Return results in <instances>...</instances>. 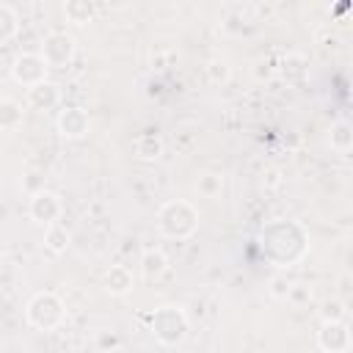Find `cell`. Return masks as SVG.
<instances>
[{
    "label": "cell",
    "mask_w": 353,
    "mask_h": 353,
    "mask_svg": "<svg viewBox=\"0 0 353 353\" xmlns=\"http://www.w3.org/2000/svg\"><path fill=\"white\" fill-rule=\"evenodd\" d=\"M28 215H30V221H36V223H41V226H52V223H58L61 215H63V201H61L58 193L41 188V190H36V193L30 196V201H28Z\"/></svg>",
    "instance_id": "obj_7"
},
{
    "label": "cell",
    "mask_w": 353,
    "mask_h": 353,
    "mask_svg": "<svg viewBox=\"0 0 353 353\" xmlns=\"http://www.w3.org/2000/svg\"><path fill=\"white\" fill-rule=\"evenodd\" d=\"M102 353H124V350H121V347H119V345H113V347H105V350H102Z\"/></svg>",
    "instance_id": "obj_24"
},
{
    "label": "cell",
    "mask_w": 353,
    "mask_h": 353,
    "mask_svg": "<svg viewBox=\"0 0 353 353\" xmlns=\"http://www.w3.org/2000/svg\"><path fill=\"white\" fill-rule=\"evenodd\" d=\"M279 182H281V179H279V171H276V168H268V171L262 174V185H265V188H276Z\"/></svg>",
    "instance_id": "obj_23"
},
{
    "label": "cell",
    "mask_w": 353,
    "mask_h": 353,
    "mask_svg": "<svg viewBox=\"0 0 353 353\" xmlns=\"http://www.w3.org/2000/svg\"><path fill=\"white\" fill-rule=\"evenodd\" d=\"M39 55L44 58V63H47L50 69H63V66H69L72 58H74V39H72L69 33H63V30L47 33L44 41H41V52H39Z\"/></svg>",
    "instance_id": "obj_5"
},
{
    "label": "cell",
    "mask_w": 353,
    "mask_h": 353,
    "mask_svg": "<svg viewBox=\"0 0 353 353\" xmlns=\"http://www.w3.org/2000/svg\"><path fill=\"white\" fill-rule=\"evenodd\" d=\"M259 245H262V254L276 268H290V265H295L306 256L309 234L295 221H273V223L262 226Z\"/></svg>",
    "instance_id": "obj_1"
},
{
    "label": "cell",
    "mask_w": 353,
    "mask_h": 353,
    "mask_svg": "<svg viewBox=\"0 0 353 353\" xmlns=\"http://www.w3.org/2000/svg\"><path fill=\"white\" fill-rule=\"evenodd\" d=\"M47 72H50V66L44 63V58H41L39 52H22V55H17L14 63H11V77H14V83H19V85H25V88H33V85L44 83V80H47Z\"/></svg>",
    "instance_id": "obj_6"
},
{
    "label": "cell",
    "mask_w": 353,
    "mask_h": 353,
    "mask_svg": "<svg viewBox=\"0 0 353 353\" xmlns=\"http://www.w3.org/2000/svg\"><path fill=\"white\" fill-rule=\"evenodd\" d=\"M25 119V110L17 99L11 97H3L0 99V132H14Z\"/></svg>",
    "instance_id": "obj_14"
},
{
    "label": "cell",
    "mask_w": 353,
    "mask_h": 353,
    "mask_svg": "<svg viewBox=\"0 0 353 353\" xmlns=\"http://www.w3.org/2000/svg\"><path fill=\"white\" fill-rule=\"evenodd\" d=\"M328 146L336 152V154H347L353 149V130L347 121H336L331 124L328 130Z\"/></svg>",
    "instance_id": "obj_16"
},
{
    "label": "cell",
    "mask_w": 353,
    "mask_h": 353,
    "mask_svg": "<svg viewBox=\"0 0 353 353\" xmlns=\"http://www.w3.org/2000/svg\"><path fill=\"white\" fill-rule=\"evenodd\" d=\"M149 328H152V334H154V339L160 345L171 347V345H179L188 336L190 323H188V314L179 306H160V309L152 312Z\"/></svg>",
    "instance_id": "obj_4"
},
{
    "label": "cell",
    "mask_w": 353,
    "mask_h": 353,
    "mask_svg": "<svg viewBox=\"0 0 353 353\" xmlns=\"http://www.w3.org/2000/svg\"><path fill=\"white\" fill-rule=\"evenodd\" d=\"M63 17L72 22V25H88L94 17H97V8H94V3H88V0H66L63 6Z\"/></svg>",
    "instance_id": "obj_15"
},
{
    "label": "cell",
    "mask_w": 353,
    "mask_h": 353,
    "mask_svg": "<svg viewBox=\"0 0 353 353\" xmlns=\"http://www.w3.org/2000/svg\"><path fill=\"white\" fill-rule=\"evenodd\" d=\"M132 284H135V279L127 265H110L105 270V290L110 295H127L132 290Z\"/></svg>",
    "instance_id": "obj_11"
},
{
    "label": "cell",
    "mask_w": 353,
    "mask_h": 353,
    "mask_svg": "<svg viewBox=\"0 0 353 353\" xmlns=\"http://www.w3.org/2000/svg\"><path fill=\"white\" fill-rule=\"evenodd\" d=\"M28 102H30V108H36V110H52V108L61 102V88H58L55 83L44 80V83L28 88Z\"/></svg>",
    "instance_id": "obj_10"
},
{
    "label": "cell",
    "mask_w": 353,
    "mask_h": 353,
    "mask_svg": "<svg viewBox=\"0 0 353 353\" xmlns=\"http://www.w3.org/2000/svg\"><path fill=\"white\" fill-rule=\"evenodd\" d=\"M157 229L171 240H188L199 229V210L185 199H171L157 210Z\"/></svg>",
    "instance_id": "obj_2"
},
{
    "label": "cell",
    "mask_w": 353,
    "mask_h": 353,
    "mask_svg": "<svg viewBox=\"0 0 353 353\" xmlns=\"http://www.w3.org/2000/svg\"><path fill=\"white\" fill-rule=\"evenodd\" d=\"M320 323H347V303L342 298H328L320 306Z\"/></svg>",
    "instance_id": "obj_18"
},
{
    "label": "cell",
    "mask_w": 353,
    "mask_h": 353,
    "mask_svg": "<svg viewBox=\"0 0 353 353\" xmlns=\"http://www.w3.org/2000/svg\"><path fill=\"white\" fill-rule=\"evenodd\" d=\"M69 243H72V232H69L63 223L47 226V232H44V245H47L52 254H66Z\"/></svg>",
    "instance_id": "obj_17"
},
{
    "label": "cell",
    "mask_w": 353,
    "mask_h": 353,
    "mask_svg": "<svg viewBox=\"0 0 353 353\" xmlns=\"http://www.w3.org/2000/svg\"><path fill=\"white\" fill-rule=\"evenodd\" d=\"M141 276L146 279V281H157L165 270H168V256L160 251V248H146L143 254H141Z\"/></svg>",
    "instance_id": "obj_12"
},
{
    "label": "cell",
    "mask_w": 353,
    "mask_h": 353,
    "mask_svg": "<svg viewBox=\"0 0 353 353\" xmlns=\"http://www.w3.org/2000/svg\"><path fill=\"white\" fill-rule=\"evenodd\" d=\"M292 287H295V281H292L287 273H276V276L270 279L268 292H270V298H276V301H287L290 292H292Z\"/></svg>",
    "instance_id": "obj_22"
},
{
    "label": "cell",
    "mask_w": 353,
    "mask_h": 353,
    "mask_svg": "<svg viewBox=\"0 0 353 353\" xmlns=\"http://www.w3.org/2000/svg\"><path fill=\"white\" fill-rule=\"evenodd\" d=\"M88 124H91L88 110H83L80 105H66V108H61V113H58V119H55L58 135L66 138V141L83 138V135L88 132Z\"/></svg>",
    "instance_id": "obj_8"
},
{
    "label": "cell",
    "mask_w": 353,
    "mask_h": 353,
    "mask_svg": "<svg viewBox=\"0 0 353 353\" xmlns=\"http://www.w3.org/2000/svg\"><path fill=\"white\" fill-rule=\"evenodd\" d=\"M19 30V19L17 11L6 3H0V44H6L8 39H14V33Z\"/></svg>",
    "instance_id": "obj_19"
},
{
    "label": "cell",
    "mask_w": 353,
    "mask_h": 353,
    "mask_svg": "<svg viewBox=\"0 0 353 353\" xmlns=\"http://www.w3.org/2000/svg\"><path fill=\"white\" fill-rule=\"evenodd\" d=\"M317 347L323 353H347L350 350V328H347V323H320Z\"/></svg>",
    "instance_id": "obj_9"
},
{
    "label": "cell",
    "mask_w": 353,
    "mask_h": 353,
    "mask_svg": "<svg viewBox=\"0 0 353 353\" xmlns=\"http://www.w3.org/2000/svg\"><path fill=\"white\" fill-rule=\"evenodd\" d=\"M25 320H28V325H33L36 331H55V328H61L63 320H66V306H63V301H61L55 292L41 290V292H36V295L28 301V306H25Z\"/></svg>",
    "instance_id": "obj_3"
},
{
    "label": "cell",
    "mask_w": 353,
    "mask_h": 353,
    "mask_svg": "<svg viewBox=\"0 0 353 353\" xmlns=\"http://www.w3.org/2000/svg\"><path fill=\"white\" fill-rule=\"evenodd\" d=\"M204 72H207V80H210L212 85H226L229 77H232V66H229L223 58H212V61H207Z\"/></svg>",
    "instance_id": "obj_20"
},
{
    "label": "cell",
    "mask_w": 353,
    "mask_h": 353,
    "mask_svg": "<svg viewBox=\"0 0 353 353\" xmlns=\"http://www.w3.org/2000/svg\"><path fill=\"white\" fill-rule=\"evenodd\" d=\"M196 190H199V196H204V199H215V196H221V190H223V176H221V174H201L199 182H196Z\"/></svg>",
    "instance_id": "obj_21"
},
{
    "label": "cell",
    "mask_w": 353,
    "mask_h": 353,
    "mask_svg": "<svg viewBox=\"0 0 353 353\" xmlns=\"http://www.w3.org/2000/svg\"><path fill=\"white\" fill-rule=\"evenodd\" d=\"M163 149H165V143H163V138L157 132H143L132 143V152H135L138 160H157L163 154Z\"/></svg>",
    "instance_id": "obj_13"
}]
</instances>
